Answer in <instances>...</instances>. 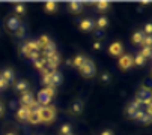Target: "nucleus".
<instances>
[{
    "label": "nucleus",
    "instance_id": "obj_1",
    "mask_svg": "<svg viewBox=\"0 0 152 135\" xmlns=\"http://www.w3.org/2000/svg\"><path fill=\"white\" fill-rule=\"evenodd\" d=\"M41 74H42V84L45 87H54L56 89L63 81L62 74L57 72V71H48L47 68H44V69L41 71Z\"/></svg>",
    "mask_w": 152,
    "mask_h": 135
},
{
    "label": "nucleus",
    "instance_id": "obj_2",
    "mask_svg": "<svg viewBox=\"0 0 152 135\" xmlns=\"http://www.w3.org/2000/svg\"><path fill=\"white\" fill-rule=\"evenodd\" d=\"M38 114L41 117V122L44 123H51L56 119V108L53 105H45L38 108Z\"/></svg>",
    "mask_w": 152,
    "mask_h": 135
},
{
    "label": "nucleus",
    "instance_id": "obj_3",
    "mask_svg": "<svg viewBox=\"0 0 152 135\" xmlns=\"http://www.w3.org/2000/svg\"><path fill=\"white\" fill-rule=\"evenodd\" d=\"M78 71H80V74H81L83 77L91 78V77H94V75L96 74V66H95V63H94L92 60L86 59V62L78 68Z\"/></svg>",
    "mask_w": 152,
    "mask_h": 135
},
{
    "label": "nucleus",
    "instance_id": "obj_4",
    "mask_svg": "<svg viewBox=\"0 0 152 135\" xmlns=\"http://www.w3.org/2000/svg\"><path fill=\"white\" fill-rule=\"evenodd\" d=\"M5 26H6V30H8V32L15 33L23 24H21V21H20L17 17H8V18H6V22H5Z\"/></svg>",
    "mask_w": 152,
    "mask_h": 135
},
{
    "label": "nucleus",
    "instance_id": "obj_5",
    "mask_svg": "<svg viewBox=\"0 0 152 135\" xmlns=\"http://www.w3.org/2000/svg\"><path fill=\"white\" fill-rule=\"evenodd\" d=\"M35 102H36V101H35V96H33V93H32V92H24V93H21L20 104L23 105V107L30 108V107H32Z\"/></svg>",
    "mask_w": 152,
    "mask_h": 135
},
{
    "label": "nucleus",
    "instance_id": "obj_6",
    "mask_svg": "<svg viewBox=\"0 0 152 135\" xmlns=\"http://www.w3.org/2000/svg\"><path fill=\"white\" fill-rule=\"evenodd\" d=\"M78 22H80L78 27H80V30H83V32H91V30L95 29V21H94L92 18H84V20H81V21H78Z\"/></svg>",
    "mask_w": 152,
    "mask_h": 135
},
{
    "label": "nucleus",
    "instance_id": "obj_7",
    "mask_svg": "<svg viewBox=\"0 0 152 135\" xmlns=\"http://www.w3.org/2000/svg\"><path fill=\"white\" fill-rule=\"evenodd\" d=\"M59 65H60V56H59V53H57L54 57L45 60V68H47L48 71H56Z\"/></svg>",
    "mask_w": 152,
    "mask_h": 135
},
{
    "label": "nucleus",
    "instance_id": "obj_8",
    "mask_svg": "<svg viewBox=\"0 0 152 135\" xmlns=\"http://www.w3.org/2000/svg\"><path fill=\"white\" fill-rule=\"evenodd\" d=\"M29 114H30V108H27V107H20V108L17 110V120H18V122H27Z\"/></svg>",
    "mask_w": 152,
    "mask_h": 135
},
{
    "label": "nucleus",
    "instance_id": "obj_9",
    "mask_svg": "<svg viewBox=\"0 0 152 135\" xmlns=\"http://www.w3.org/2000/svg\"><path fill=\"white\" fill-rule=\"evenodd\" d=\"M133 65H134L133 56H129V54H125V56H122V57L119 59V66L122 68V69H129Z\"/></svg>",
    "mask_w": 152,
    "mask_h": 135
},
{
    "label": "nucleus",
    "instance_id": "obj_10",
    "mask_svg": "<svg viewBox=\"0 0 152 135\" xmlns=\"http://www.w3.org/2000/svg\"><path fill=\"white\" fill-rule=\"evenodd\" d=\"M108 51H110L112 56L119 57V56H122V53H124V45H122L121 42H113V44L110 45V48H108Z\"/></svg>",
    "mask_w": 152,
    "mask_h": 135
},
{
    "label": "nucleus",
    "instance_id": "obj_11",
    "mask_svg": "<svg viewBox=\"0 0 152 135\" xmlns=\"http://www.w3.org/2000/svg\"><path fill=\"white\" fill-rule=\"evenodd\" d=\"M14 89H15V92H18V93L29 92V83H27L26 80H18V81L14 84Z\"/></svg>",
    "mask_w": 152,
    "mask_h": 135
},
{
    "label": "nucleus",
    "instance_id": "obj_12",
    "mask_svg": "<svg viewBox=\"0 0 152 135\" xmlns=\"http://www.w3.org/2000/svg\"><path fill=\"white\" fill-rule=\"evenodd\" d=\"M83 108H84V102L81 99H75L71 105V112L72 114H81Z\"/></svg>",
    "mask_w": 152,
    "mask_h": 135
},
{
    "label": "nucleus",
    "instance_id": "obj_13",
    "mask_svg": "<svg viewBox=\"0 0 152 135\" xmlns=\"http://www.w3.org/2000/svg\"><path fill=\"white\" fill-rule=\"evenodd\" d=\"M50 101H51V98L44 92V89H42L41 92L38 93V101H36V102H38L41 107H45V105H48V102H50Z\"/></svg>",
    "mask_w": 152,
    "mask_h": 135
},
{
    "label": "nucleus",
    "instance_id": "obj_14",
    "mask_svg": "<svg viewBox=\"0 0 152 135\" xmlns=\"http://www.w3.org/2000/svg\"><path fill=\"white\" fill-rule=\"evenodd\" d=\"M68 8H69V11H71L72 14H78V12H81V9H83V3L78 2V0H71V2L68 3Z\"/></svg>",
    "mask_w": 152,
    "mask_h": 135
},
{
    "label": "nucleus",
    "instance_id": "obj_15",
    "mask_svg": "<svg viewBox=\"0 0 152 135\" xmlns=\"http://www.w3.org/2000/svg\"><path fill=\"white\" fill-rule=\"evenodd\" d=\"M2 77H3V80L8 83V84H12L14 81H15V75H14V71L12 69H9V68H6V69H3V72H2Z\"/></svg>",
    "mask_w": 152,
    "mask_h": 135
},
{
    "label": "nucleus",
    "instance_id": "obj_16",
    "mask_svg": "<svg viewBox=\"0 0 152 135\" xmlns=\"http://www.w3.org/2000/svg\"><path fill=\"white\" fill-rule=\"evenodd\" d=\"M27 122H29V123H32V125L42 123V122H41V117H39V114H38V110H30V114H29Z\"/></svg>",
    "mask_w": 152,
    "mask_h": 135
},
{
    "label": "nucleus",
    "instance_id": "obj_17",
    "mask_svg": "<svg viewBox=\"0 0 152 135\" xmlns=\"http://www.w3.org/2000/svg\"><path fill=\"white\" fill-rule=\"evenodd\" d=\"M108 26V18L105 17V15H101L96 21H95V29H105Z\"/></svg>",
    "mask_w": 152,
    "mask_h": 135
},
{
    "label": "nucleus",
    "instance_id": "obj_18",
    "mask_svg": "<svg viewBox=\"0 0 152 135\" xmlns=\"http://www.w3.org/2000/svg\"><path fill=\"white\" fill-rule=\"evenodd\" d=\"M145 33H143V30H136L134 32V35H133V42L136 44V45H142V42H143V39H145Z\"/></svg>",
    "mask_w": 152,
    "mask_h": 135
},
{
    "label": "nucleus",
    "instance_id": "obj_19",
    "mask_svg": "<svg viewBox=\"0 0 152 135\" xmlns=\"http://www.w3.org/2000/svg\"><path fill=\"white\" fill-rule=\"evenodd\" d=\"M95 5H96V9H98L99 12H107L108 8H110V3L105 2V0H99V2H95Z\"/></svg>",
    "mask_w": 152,
    "mask_h": 135
},
{
    "label": "nucleus",
    "instance_id": "obj_20",
    "mask_svg": "<svg viewBox=\"0 0 152 135\" xmlns=\"http://www.w3.org/2000/svg\"><path fill=\"white\" fill-rule=\"evenodd\" d=\"M84 62H86V57H84V56H81V54H78V56H75V57L71 60V65H72V66H75L77 69H78V68H80Z\"/></svg>",
    "mask_w": 152,
    "mask_h": 135
},
{
    "label": "nucleus",
    "instance_id": "obj_21",
    "mask_svg": "<svg viewBox=\"0 0 152 135\" xmlns=\"http://www.w3.org/2000/svg\"><path fill=\"white\" fill-rule=\"evenodd\" d=\"M137 98H139V99H142V101L151 99V90H149V89H142V90H139Z\"/></svg>",
    "mask_w": 152,
    "mask_h": 135
},
{
    "label": "nucleus",
    "instance_id": "obj_22",
    "mask_svg": "<svg viewBox=\"0 0 152 135\" xmlns=\"http://www.w3.org/2000/svg\"><path fill=\"white\" fill-rule=\"evenodd\" d=\"M44 9H45V12H48V14H53L56 9H57V3L56 2H45V5H44Z\"/></svg>",
    "mask_w": 152,
    "mask_h": 135
},
{
    "label": "nucleus",
    "instance_id": "obj_23",
    "mask_svg": "<svg viewBox=\"0 0 152 135\" xmlns=\"http://www.w3.org/2000/svg\"><path fill=\"white\" fill-rule=\"evenodd\" d=\"M72 134V126L69 123H65L60 126V135H71Z\"/></svg>",
    "mask_w": 152,
    "mask_h": 135
},
{
    "label": "nucleus",
    "instance_id": "obj_24",
    "mask_svg": "<svg viewBox=\"0 0 152 135\" xmlns=\"http://www.w3.org/2000/svg\"><path fill=\"white\" fill-rule=\"evenodd\" d=\"M14 11H15L17 15H24V14H26V6H24V3H17V5L14 6Z\"/></svg>",
    "mask_w": 152,
    "mask_h": 135
},
{
    "label": "nucleus",
    "instance_id": "obj_25",
    "mask_svg": "<svg viewBox=\"0 0 152 135\" xmlns=\"http://www.w3.org/2000/svg\"><path fill=\"white\" fill-rule=\"evenodd\" d=\"M133 62H134V65H137V66H143V65L146 63V59H145L140 53H137V56L133 57Z\"/></svg>",
    "mask_w": 152,
    "mask_h": 135
},
{
    "label": "nucleus",
    "instance_id": "obj_26",
    "mask_svg": "<svg viewBox=\"0 0 152 135\" xmlns=\"http://www.w3.org/2000/svg\"><path fill=\"white\" fill-rule=\"evenodd\" d=\"M137 111H139V108H137V107H136L133 102H131V104H129V105L126 107V114H128V116H131V117L136 114Z\"/></svg>",
    "mask_w": 152,
    "mask_h": 135
},
{
    "label": "nucleus",
    "instance_id": "obj_27",
    "mask_svg": "<svg viewBox=\"0 0 152 135\" xmlns=\"http://www.w3.org/2000/svg\"><path fill=\"white\" fill-rule=\"evenodd\" d=\"M33 65H35V68H36V69H39V71H42V69H44V68H45V59H38V60H35L33 62Z\"/></svg>",
    "mask_w": 152,
    "mask_h": 135
},
{
    "label": "nucleus",
    "instance_id": "obj_28",
    "mask_svg": "<svg viewBox=\"0 0 152 135\" xmlns=\"http://www.w3.org/2000/svg\"><path fill=\"white\" fill-rule=\"evenodd\" d=\"M140 54H142L145 59H149V57L152 56V50H151V48H148V47H143V48H142V51H140Z\"/></svg>",
    "mask_w": 152,
    "mask_h": 135
},
{
    "label": "nucleus",
    "instance_id": "obj_29",
    "mask_svg": "<svg viewBox=\"0 0 152 135\" xmlns=\"http://www.w3.org/2000/svg\"><path fill=\"white\" fill-rule=\"evenodd\" d=\"M101 81H102L104 84H108V83L112 81V77H110V74H108V72H102V74H101Z\"/></svg>",
    "mask_w": 152,
    "mask_h": 135
},
{
    "label": "nucleus",
    "instance_id": "obj_30",
    "mask_svg": "<svg viewBox=\"0 0 152 135\" xmlns=\"http://www.w3.org/2000/svg\"><path fill=\"white\" fill-rule=\"evenodd\" d=\"M14 35H15L17 38H24V36H26V27H24V26H21Z\"/></svg>",
    "mask_w": 152,
    "mask_h": 135
},
{
    "label": "nucleus",
    "instance_id": "obj_31",
    "mask_svg": "<svg viewBox=\"0 0 152 135\" xmlns=\"http://www.w3.org/2000/svg\"><path fill=\"white\" fill-rule=\"evenodd\" d=\"M151 44H152V38H151V36H145V39H143V42H142V47L151 48Z\"/></svg>",
    "mask_w": 152,
    "mask_h": 135
},
{
    "label": "nucleus",
    "instance_id": "obj_32",
    "mask_svg": "<svg viewBox=\"0 0 152 135\" xmlns=\"http://www.w3.org/2000/svg\"><path fill=\"white\" fill-rule=\"evenodd\" d=\"M44 92H45L50 98H53V96L56 95V89H54V87H45V89H44Z\"/></svg>",
    "mask_w": 152,
    "mask_h": 135
},
{
    "label": "nucleus",
    "instance_id": "obj_33",
    "mask_svg": "<svg viewBox=\"0 0 152 135\" xmlns=\"http://www.w3.org/2000/svg\"><path fill=\"white\" fill-rule=\"evenodd\" d=\"M27 57H29L30 60H33V62H35V60H38V59H39V51H30Z\"/></svg>",
    "mask_w": 152,
    "mask_h": 135
},
{
    "label": "nucleus",
    "instance_id": "obj_34",
    "mask_svg": "<svg viewBox=\"0 0 152 135\" xmlns=\"http://www.w3.org/2000/svg\"><path fill=\"white\" fill-rule=\"evenodd\" d=\"M8 86H9V84H8V83L3 80V77H2V75H0V90H5Z\"/></svg>",
    "mask_w": 152,
    "mask_h": 135
},
{
    "label": "nucleus",
    "instance_id": "obj_35",
    "mask_svg": "<svg viewBox=\"0 0 152 135\" xmlns=\"http://www.w3.org/2000/svg\"><path fill=\"white\" fill-rule=\"evenodd\" d=\"M151 32H152V27H151V24L148 22V24L145 26V32H143V33H145L146 36H151Z\"/></svg>",
    "mask_w": 152,
    "mask_h": 135
},
{
    "label": "nucleus",
    "instance_id": "obj_36",
    "mask_svg": "<svg viewBox=\"0 0 152 135\" xmlns=\"http://www.w3.org/2000/svg\"><path fill=\"white\" fill-rule=\"evenodd\" d=\"M102 48V44L99 42V41H96V42H94V50H96V51H99Z\"/></svg>",
    "mask_w": 152,
    "mask_h": 135
},
{
    "label": "nucleus",
    "instance_id": "obj_37",
    "mask_svg": "<svg viewBox=\"0 0 152 135\" xmlns=\"http://www.w3.org/2000/svg\"><path fill=\"white\" fill-rule=\"evenodd\" d=\"M94 30H95V36H96V38H104V36H105L101 29H94Z\"/></svg>",
    "mask_w": 152,
    "mask_h": 135
},
{
    "label": "nucleus",
    "instance_id": "obj_38",
    "mask_svg": "<svg viewBox=\"0 0 152 135\" xmlns=\"http://www.w3.org/2000/svg\"><path fill=\"white\" fill-rule=\"evenodd\" d=\"M101 135H115V134H113V131H110V129H104V131L101 132Z\"/></svg>",
    "mask_w": 152,
    "mask_h": 135
},
{
    "label": "nucleus",
    "instance_id": "obj_39",
    "mask_svg": "<svg viewBox=\"0 0 152 135\" xmlns=\"http://www.w3.org/2000/svg\"><path fill=\"white\" fill-rule=\"evenodd\" d=\"M3 110H5V107H3V104H2V102H0V116L3 114Z\"/></svg>",
    "mask_w": 152,
    "mask_h": 135
},
{
    "label": "nucleus",
    "instance_id": "obj_40",
    "mask_svg": "<svg viewBox=\"0 0 152 135\" xmlns=\"http://www.w3.org/2000/svg\"><path fill=\"white\" fill-rule=\"evenodd\" d=\"M3 135H17V134H15V132H5Z\"/></svg>",
    "mask_w": 152,
    "mask_h": 135
},
{
    "label": "nucleus",
    "instance_id": "obj_41",
    "mask_svg": "<svg viewBox=\"0 0 152 135\" xmlns=\"http://www.w3.org/2000/svg\"><path fill=\"white\" fill-rule=\"evenodd\" d=\"M71 135H72V134H71Z\"/></svg>",
    "mask_w": 152,
    "mask_h": 135
}]
</instances>
